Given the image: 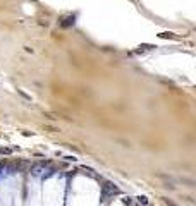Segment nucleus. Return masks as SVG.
I'll return each instance as SVG.
<instances>
[{
    "label": "nucleus",
    "mask_w": 196,
    "mask_h": 206,
    "mask_svg": "<svg viewBox=\"0 0 196 206\" xmlns=\"http://www.w3.org/2000/svg\"><path fill=\"white\" fill-rule=\"evenodd\" d=\"M136 201H138L140 205H143V206H146V205H148V198H145V196H140V198H136Z\"/></svg>",
    "instance_id": "obj_2"
},
{
    "label": "nucleus",
    "mask_w": 196,
    "mask_h": 206,
    "mask_svg": "<svg viewBox=\"0 0 196 206\" xmlns=\"http://www.w3.org/2000/svg\"><path fill=\"white\" fill-rule=\"evenodd\" d=\"M122 203H124L126 206H134V203H133V199L131 198H124L122 199Z\"/></svg>",
    "instance_id": "obj_3"
},
{
    "label": "nucleus",
    "mask_w": 196,
    "mask_h": 206,
    "mask_svg": "<svg viewBox=\"0 0 196 206\" xmlns=\"http://www.w3.org/2000/svg\"><path fill=\"white\" fill-rule=\"evenodd\" d=\"M12 150L10 148H0V155H10Z\"/></svg>",
    "instance_id": "obj_4"
},
{
    "label": "nucleus",
    "mask_w": 196,
    "mask_h": 206,
    "mask_svg": "<svg viewBox=\"0 0 196 206\" xmlns=\"http://www.w3.org/2000/svg\"><path fill=\"white\" fill-rule=\"evenodd\" d=\"M114 194H119V189H117L114 184L107 182V184L103 185V201H105L108 196H114Z\"/></svg>",
    "instance_id": "obj_1"
}]
</instances>
